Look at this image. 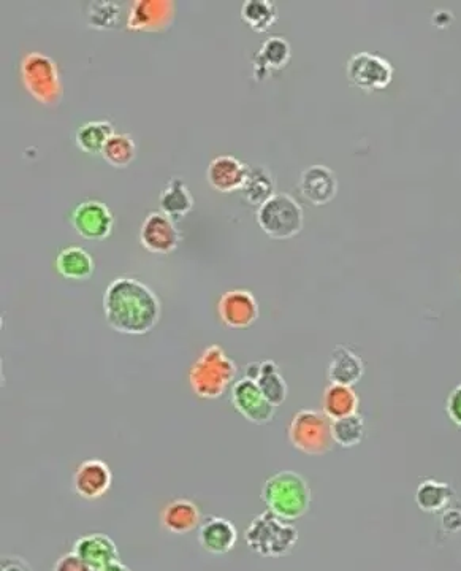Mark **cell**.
Listing matches in <instances>:
<instances>
[{
	"label": "cell",
	"instance_id": "1",
	"mask_svg": "<svg viewBox=\"0 0 461 571\" xmlns=\"http://www.w3.org/2000/svg\"><path fill=\"white\" fill-rule=\"evenodd\" d=\"M108 326L124 335H145L161 321L162 303L156 292L132 276H118L103 292Z\"/></svg>",
	"mask_w": 461,
	"mask_h": 571
},
{
	"label": "cell",
	"instance_id": "2",
	"mask_svg": "<svg viewBox=\"0 0 461 571\" xmlns=\"http://www.w3.org/2000/svg\"><path fill=\"white\" fill-rule=\"evenodd\" d=\"M262 500L268 511L278 518L294 522L308 513L313 502V492L300 473L281 470L263 484Z\"/></svg>",
	"mask_w": 461,
	"mask_h": 571
},
{
	"label": "cell",
	"instance_id": "3",
	"mask_svg": "<svg viewBox=\"0 0 461 571\" xmlns=\"http://www.w3.org/2000/svg\"><path fill=\"white\" fill-rule=\"evenodd\" d=\"M238 367L227 356L224 348L211 345L205 348L189 372V384L200 399L214 400L222 397L235 381Z\"/></svg>",
	"mask_w": 461,
	"mask_h": 571
},
{
	"label": "cell",
	"instance_id": "4",
	"mask_svg": "<svg viewBox=\"0 0 461 571\" xmlns=\"http://www.w3.org/2000/svg\"><path fill=\"white\" fill-rule=\"evenodd\" d=\"M244 541L259 556L279 559L294 551L298 543V530L290 522L267 510L252 519L246 527Z\"/></svg>",
	"mask_w": 461,
	"mask_h": 571
},
{
	"label": "cell",
	"instance_id": "5",
	"mask_svg": "<svg viewBox=\"0 0 461 571\" xmlns=\"http://www.w3.org/2000/svg\"><path fill=\"white\" fill-rule=\"evenodd\" d=\"M290 445L306 456L321 457L332 451V419L324 411L300 410L287 429Z\"/></svg>",
	"mask_w": 461,
	"mask_h": 571
},
{
	"label": "cell",
	"instance_id": "6",
	"mask_svg": "<svg viewBox=\"0 0 461 571\" xmlns=\"http://www.w3.org/2000/svg\"><path fill=\"white\" fill-rule=\"evenodd\" d=\"M260 229L275 240H289L300 234L305 224L303 208L297 200L286 192H276L275 196L260 205L256 211Z\"/></svg>",
	"mask_w": 461,
	"mask_h": 571
},
{
	"label": "cell",
	"instance_id": "7",
	"mask_svg": "<svg viewBox=\"0 0 461 571\" xmlns=\"http://www.w3.org/2000/svg\"><path fill=\"white\" fill-rule=\"evenodd\" d=\"M21 77L27 91L42 104L54 105L62 99L61 75L50 56L39 51L27 53L21 62Z\"/></svg>",
	"mask_w": 461,
	"mask_h": 571
},
{
	"label": "cell",
	"instance_id": "8",
	"mask_svg": "<svg viewBox=\"0 0 461 571\" xmlns=\"http://www.w3.org/2000/svg\"><path fill=\"white\" fill-rule=\"evenodd\" d=\"M347 80L355 88L365 92L385 89L392 83V62L370 51L352 54L346 67Z\"/></svg>",
	"mask_w": 461,
	"mask_h": 571
},
{
	"label": "cell",
	"instance_id": "9",
	"mask_svg": "<svg viewBox=\"0 0 461 571\" xmlns=\"http://www.w3.org/2000/svg\"><path fill=\"white\" fill-rule=\"evenodd\" d=\"M230 399H232L233 408L252 424L263 426L275 418L278 407H275L262 394L256 381L249 380V378H241L233 384Z\"/></svg>",
	"mask_w": 461,
	"mask_h": 571
},
{
	"label": "cell",
	"instance_id": "10",
	"mask_svg": "<svg viewBox=\"0 0 461 571\" xmlns=\"http://www.w3.org/2000/svg\"><path fill=\"white\" fill-rule=\"evenodd\" d=\"M140 242L153 254H170L180 245L181 234L176 221L164 211H151L141 224Z\"/></svg>",
	"mask_w": 461,
	"mask_h": 571
},
{
	"label": "cell",
	"instance_id": "11",
	"mask_svg": "<svg viewBox=\"0 0 461 571\" xmlns=\"http://www.w3.org/2000/svg\"><path fill=\"white\" fill-rule=\"evenodd\" d=\"M72 224L86 240H103L111 234L115 218L107 205L100 200H84L72 213Z\"/></svg>",
	"mask_w": 461,
	"mask_h": 571
},
{
	"label": "cell",
	"instance_id": "12",
	"mask_svg": "<svg viewBox=\"0 0 461 571\" xmlns=\"http://www.w3.org/2000/svg\"><path fill=\"white\" fill-rule=\"evenodd\" d=\"M219 316L230 329H246L259 318V303L248 289H232L219 300Z\"/></svg>",
	"mask_w": 461,
	"mask_h": 571
},
{
	"label": "cell",
	"instance_id": "13",
	"mask_svg": "<svg viewBox=\"0 0 461 571\" xmlns=\"http://www.w3.org/2000/svg\"><path fill=\"white\" fill-rule=\"evenodd\" d=\"M113 484V473L103 460H84L73 473V491L84 500H99Z\"/></svg>",
	"mask_w": 461,
	"mask_h": 571
},
{
	"label": "cell",
	"instance_id": "14",
	"mask_svg": "<svg viewBox=\"0 0 461 571\" xmlns=\"http://www.w3.org/2000/svg\"><path fill=\"white\" fill-rule=\"evenodd\" d=\"M298 186L301 196L305 197L309 204L321 207L335 199L338 192V178L327 165H309L301 172Z\"/></svg>",
	"mask_w": 461,
	"mask_h": 571
},
{
	"label": "cell",
	"instance_id": "15",
	"mask_svg": "<svg viewBox=\"0 0 461 571\" xmlns=\"http://www.w3.org/2000/svg\"><path fill=\"white\" fill-rule=\"evenodd\" d=\"M248 173L249 165L244 164L232 154H221V156H216L208 165L206 178H208L211 188L224 192V194H230V192L243 189Z\"/></svg>",
	"mask_w": 461,
	"mask_h": 571
},
{
	"label": "cell",
	"instance_id": "16",
	"mask_svg": "<svg viewBox=\"0 0 461 571\" xmlns=\"http://www.w3.org/2000/svg\"><path fill=\"white\" fill-rule=\"evenodd\" d=\"M175 16V5L165 0H138L130 7L127 26L135 31H162Z\"/></svg>",
	"mask_w": 461,
	"mask_h": 571
},
{
	"label": "cell",
	"instance_id": "17",
	"mask_svg": "<svg viewBox=\"0 0 461 571\" xmlns=\"http://www.w3.org/2000/svg\"><path fill=\"white\" fill-rule=\"evenodd\" d=\"M244 378L256 381L262 394L275 407H279V405L286 402L287 395H289V386H287L286 380L279 372L278 364H275V362H252V364L246 365Z\"/></svg>",
	"mask_w": 461,
	"mask_h": 571
},
{
	"label": "cell",
	"instance_id": "18",
	"mask_svg": "<svg viewBox=\"0 0 461 571\" xmlns=\"http://www.w3.org/2000/svg\"><path fill=\"white\" fill-rule=\"evenodd\" d=\"M73 552L78 554L94 571L103 570L119 560L118 546L105 533H91L86 537L78 538L73 546Z\"/></svg>",
	"mask_w": 461,
	"mask_h": 571
},
{
	"label": "cell",
	"instance_id": "19",
	"mask_svg": "<svg viewBox=\"0 0 461 571\" xmlns=\"http://www.w3.org/2000/svg\"><path fill=\"white\" fill-rule=\"evenodd\" d=\"M238 533L232 522L219 516H208L199 527V543L206 552L222 556L237 546Z\"/></svg>",
	"mask_w": 461,
	"mask_h": 571
},
{
	"label": "cell",
	"instance_id": "20",
	"mask_svg": "<svg viewBox=\"0 0 461 571\" xmlns=\"http://www.w3.org/2000/svg\"><path fill=\"white\" fill-rule=\"evenodd\" d=\"M365 375V364L362 357L344 345L335 346L330 362H328L327 376L330 384L351 386L362 380Z\"/></svg>",
	"mask_w": 461,
	"mask_h": 571
},
{
	"label": "cell",
	"instance_id": "21",
	"mask_svg": "<svg viewBox=\"0 0 461 571\" xmlns=\"http://www.w3.org/2000/svg\"><path fill=\"white\" fill-rule=\"evenodd\" d=\"M199 506L189 499H176L165 505L161 513V524L173 535H186L199 529L202 524Z\"/></svg>",
	"mask_w": 461,
	"mask_h": 571
},
{
	"label": "cell",
	"instance_id": "22",
	"mask_svg": "<svg viewBox=\"0 0 461 571\" xmlns=\"http://www.w3.org/2000/svg\"><path fill=\"white\" fill-rule=\"evenodd\" d=\"M292 48L281 35L268 37L254 54V75L257 80H265L273 70H281L289 64Z\"/></svg>",
	"mask_w": 461,
	"mask_h": 571
},
{
	"label": "cell",
	"instance_id": "23",
	"mask_svg": "<svg viewBox=\"0 0 461 571\" xmlns=\"http://www.w3.org/2000/svg\"><path fill=\"white\" fill-rule=\"evenodd\" d=\"M161 211L170 216L173 221H180L194 207V197H192L189 186L181 177H172L168 180L167 186L159 197Z\"/></svg>",
	"mask_w": 461,
	"mask_h": 571
},
{
	"label": "cell",
	"instance_id": "24",
	"mask_svg": "<svg viewBox=\"0 0 461 571\" xmlns=\"http://www.w3.org/2000/svg\"><path fill=\"white\" fill-rule=\"evenodd\" d=\"M322 411L332 421L347 418L359 411V395L351 386L330 384L322 397Z\"/></svg>",
	"mask_w": 461,
	"mask_h": 571
},
{
	"label": "cell",
	"instance_id": "25",
	"mask_svg": "<svg viewBox=\"0 0 461 571\" xmlns=\"http://www.w3.org/2000/svg\"><path fill=\"white\" fill-rule=\"evenodd\" d=\"M276 183L265 165H249L248 178L241 189L244 202L259 208L275 196Z\"/></svg>",
	"mask_w": 461,
	"mask_h": 571
},
{
	"label": "cell",
	"instance_id": "26",
	"mask_svg": "<svg viewBox=\"0 0 461 571\" xmlns=\"http://www.w3.org/2000/svg\"><path fill=\"white\" fill-rule=\"evenodd\" d=\"M56 267L67 280H88L94 273V259L81 246H69L59 253Z\"/></svg>",
	"mask_w": 461,
	"mask_h": 571
},
{
	"label": "cell",
	"instance_id": "27",
	"mask_svg": "<svg viewBox=\"0 0 461 571\" xmlns=\"http://www.w3.org/2000/svg\"><path fill=\"white\" fill-rule=\"evenodd\" d=\"M115 134V127L110 121H105V119L89 121L78 127V131L75 132V142L84 153L102 154L108 140Z\"/></svg>",
	"mask_w": 461,
	"mask_h": 571
},
{
	"label": "cell",
	"instance_id": "28",
	"mask_svg": "<svg viewBox=\"0 0 461 571\" xmlns=\"http://www.w3.org/2000/svg\"><path fill=\"white\" fill-rule=\"evenodd\" d=\"M454 497V489L446 483L436 480H425L416 491V503L425 513H439L446 510Z\"/></svg>",
	"mask_w": 461,
	"mask_h": 571
},
{
	"label": "cell",
	"instance_id": "29",
	"mask_svg": "<svg viewBox=\"0 0 461 571\" xmlns=\"http://www.w3.org/2000/svg\"><path fill=\"white\" fill-rule=\"evenodd\" d=\"M278 16V7L270 0H246L241 7V18L256 32H267Z\"/></svg>",
	"mask_w": 461,
	"mask_h": 571
},
{
	"label": "cell",
	"instance_id": "30",
	"mask_svg": "<svg viewBox=\"0 0 461 571\" xmlns=\"http://www.w3.org/2000/svg\"><path fill=\"white\" fill-rule=\"evenodd\" d=\"M102 156L116 169H126L137 158V145L129 134H115L103 148Z\"/></svg>",
	"mask_w": 461,
	"mask_h": 571
},
{
	"label": "cell",
	"instance_id": "31",
	"mask_svg": "<svg viewBox=\"0 0 461 571\" xmlns=\"http://www.w3.org/2000/svg\"><path fill=\"white\" fill-rule=\"evenodd\" d=\"M332 437L341 448H355L365 438V421L360 414L332 421Z\"/></svg>",
	"mask_w": 461,
	"mask_h": 571
},
{
	"label": "cell",
	"instance_id": "32",
	"mask_svg": "<svg viewBox=\"0 0 461 571\" xmlns=\"http://www.w3.org/2000/svg\"><path fill=\"white\" fill-rule=\"evenodd\" d=\"M121 7L115 2H91L88 7V23L96 29H110L119 23Z\"/></svg>",
	"mask_w": 461,
	"mask_h": 571
},
{
	"label": "cell",
	"instance_id": "33",
	"mask_svg": "<svg viewBox=\"0 0 461 571\" xmlns=\"http://www.w3.org/2000/svg\"><path fill=\"white\" fill-rule=\"evenodd\" d=\"M53 571H94L89 567L83 559L75 552H67L64 556L59 557L54 564Z\"/></svg>",
	"mask_w": 461,
	"mask_h": 571
},
{
	"label": "cell",
	"instance_id": "34",
	"mask_svg": "<svg viewBox=\"0 0 461 571\" xmlns=\"http://www.w3.org/2000/svg\"><path fill=\"white\" fill-rule=\"evenodd\" d=\"M447 416L455 426L461 427V384L450 391L446 402Z\"/></svg>",
	"mask_w": 461,
	"mask_h": 571
},
{
	"label": "cell",
	"instance_id": "35",
	"mask_svg": "<svg viewBox=\"0 0 461 571\" xmlns=\"http://www.w3.org/2000/svg\"><path fill=\"white\" fill-rule=\"evenodd\" d=\"M441 526L447 533L461 532V510L450 508V510L444 511Z\"/></svg>",
	"mask_w": 461,
	"mask_h": 571
},
{
	"label": "cell",
	"instance_id": "36",
	"mask_svg": "<svg viewBox=\"0 0 461 571\" xmlns=\"http://www.w3.org/2000/svg\"><path fill=\"white\" fill-rule=\"evenodd\" d=\"M0 571H32V568L23 557L10 554L0 560Z\"/></svg>",
	"mask_w": 461,
	"mask_h": 571
},
{
	"label": "cell",
	"instance_id": "37",
	"mask_svg": "<svg viewBox=\"0 0 461 571\" xmlns=\"http://www.w3.org/2000/svg\"><path fill=\"white\" fill-rule=\"evenodd\" d=\"M100 571H132L130 570L129 567H127V565L122 564V562H115V564H111L108 565L107 568H103V570Z\"/></svg>",
	"mask_w": 461,
	"mask_h": 571
}]
</instances>
